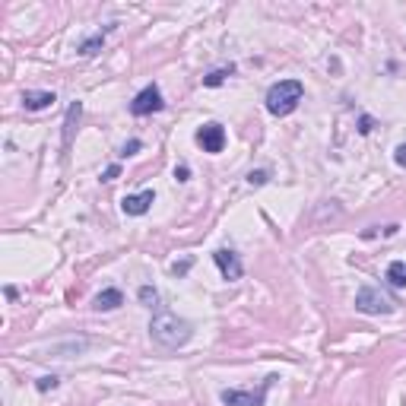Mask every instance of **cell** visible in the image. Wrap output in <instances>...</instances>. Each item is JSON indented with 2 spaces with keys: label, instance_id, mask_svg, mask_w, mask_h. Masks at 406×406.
I'll return each mask as SVG.
<instances>
[{
  "label": "cell",
  "instance_id": "obj_10",
  "mask_svg": "<svg viewBox=\"0 0 406 406\" xmlns=\"http://www.w3.org/2000/svg\"><path fill=\"white\" fill-rule=\"evenodd\" d=\"M93 304H95V311H115V308L124 304V292L121 289H102Z\"/></svg>",
  "mask_w": 406,
  "mask_h": 406
},
{
  "label": "cell",
  "instance_id": "obj_20",
  "mask_svg": "<svg viewBox=\"0 0 406 406\" xmlns=\"http://www.w3.org/2000/svg\"><path fill=\"white\" fill-rule=\"evenodd\" d=\"M394 162H397L400 168H406V143H400V146L394 149Z\"/></svg>",
  "mask_w": 406,
  "mask_h": 406
},
{
  "label": "cell",
  "instance_id": "obj_18",
  "mask_svg": "<svg viewBox=\"0 0 406 406\" xmlns=\"http://www.w3.org/2000/svg\"><path fill=\"white\" fill-rule=\"evenodd\" d=\"M267 178H270V172L258 168V172H251V175H248V184H267Z\"/></svg>",
  "mask_w": 406,
  "mask_h": 406
},
{
  "label": "cell",
  "instance_id": "obj_23",
  "mask_svg": "<svg viewBox=\"0 0 406 406\" xmlns=\"http://www.w3.org/2000/svg\"><path fill=\"white\" fill-rule=\"evenodd\" d=\"M359 133H371V117H362V121H359Z\"/></svg>",
  "mask_w": 406,
  "mask_h": 406
},
{
  "label": "cell",
  "instance_id": "obj_16",
  "mask_svg": "<svg viewBox=\"0 0 406 406\" xmlns=\"http://www.w3.org/2000/svg\"><path fill=\"white\" fill-rule=\"evenodd\" d=\"M57 384H61V381H57L55 375H45V378H39V381H35V387H39V391L45 394V391H55Z\"/></svg>",
  "mask_w": 406,
  "mask_h": 406
},
{
  "label": "cell",
  "instance_id": "obj_13",
  "mask_svg": "<svg viewBox=\"0 0 406 406\" xmlns=\"http://www.w3.org/2000/svg\"><path fill=\"white\" fill-rule=\"evenodd\" d=\"M232 73H235L232 64H229V67H219V70H213V73H206V77H203V86H222Z\"/></svg>",
  "mask_w": 406,
  "mask_h": 406
},
{
  "label": "cell",
  "instance_id": "obj_11",
  "mask_svg": "<svg viewBox=\"0 0 406 406\" xmlns=\"http://www.w3.org/2000/svg\"><path fill=\"white\" fill-rule=\"evenodd\" d=\"M79 115H83V105H79V102H73L70 108H67V121H64V149H70V143H73V127H77Z\"/></svg>",
  "mask_w": 406,
  "mask_h": 406
},
{
  "label": "cell",
  "instance_id": "obj_19",
  "mask_svg": "<svg viewBox=\"0 0 406 406\" xmlns=\"http://www.w3.org/2000/svg\"><path fill=\"white\" fill-rule=\"evenodd\" d=\"M140 146H143V143L140 140H130V143H124V149H121V156H137V153H140Z\"/></svg>",
  "mask_w": 406,
  "mask_h": 406
},
{
  "label": "cell",
  "instance_id": "obj_1",
  "mask_svg": "<svg viewBox=\"0 0 406 406\" xmlns=\"http://www.w3.org/2000/svg\"><path fill=\"white\" fill-rule=\"evenodd\" d=\"M149 336L159 346H165V349H181L194 336V327L184 318H178L175 311H168V308H159L153 314V324H149Z\"/></svg>",
  "mask_w": 406,
  "mask_h": 406
},
{
  "label": "cell",
  "instance_id": "obj_8",
  "mask_svg": "<svg viewBox=\"0 0 406 406\" xmlns=\"http://www.w3.org/2000/svg\"><path fill=\"white\" fill-rule=\"evenodd\" d=\"M153 200H156V194H153V191H143V194H127L124 200H121V210H124L127 216H143V213L153 206Z\"/></svg>",
  "mask_w": 406,
  "mask_h": 406
},
{
  "label": "cell",
  "instance_id": "obj_4",
  "mask_svg": "<svg viewBox=\"0 0 406 406\" xmlns=\"http://www.w3.org/2000/svg\"><path fill=\"white\" fill-rule=\"evenodd\" d=\"M276 381V375H270L264 384H260V391H222V403L226 406H264L267 400V391H270V384Z\"/></svg>",
  "mask_w": 406,
  "mask_h": 406
},
{
  "label": "cell",
  "instance_id": "obj_15",
  "mask_svg": "<svg viewBox=\"0 0 406 406\" xmlns=\"http://www.w3.org/2000/svg\"><path fill=\"white\" fill-rule=\"evenodd\" d=\"M140 302L146 304V308H156V304H159V292L153 289V286H140Z\"/></svg>",
  "mask_w": 406,
  "mask_h": 406
},
{
  "label": "cell",
  "instance_id": "obj_21",
  "mask_svg": "<svg viewBox=\"0 0 406 406\" xmlns=\"http://www.w3.org/2000/svg\"><path fill=\"white\" fill-rule=\"evenodd\" d=\"M117 175H121V165H108V168H105V175H102V181H115Z\"/></svg>",
  "mask_w": 406,
  "mask_h": 406
},
{
  "label": "cell",
  "instance_id": "obj_22",
  "mask_svg": "<svg viewBox=\"0 0 406 406\" xmlns=\"http://www.w3.org/2000/svg\"><path fill=\"white\" fill-rule=\"evenodd\" d=\"M191 178V168L188 165H178V168H175V181H188Z\"/></svg>",
  "mask_w": 406,
  "mask_h": 406
},
{
  "label": "cell",
  "instance_id": "obj_6",
  "mask_svg": "<svg viewBox=\"0 0 406 406\" xmlns=\"http://www.w3.org/2000/svg\"><path fill=\"white\" fill-rule=\"evenodd\" d=\"M197 143L203 146V153H222V146H226V127L216 124V121L203 124L197 130Z\"/></svg>",
  "mask_w": 406,
  "mask_h": 406
},
{
  "label": "cell",
  "instance_id": "obj_7",
  "mask_svg": "<svg viewBox=\"0 0 406 406\" xmlns=\"http://www.w3.org/2000/svg\"><path fill=\"white\" fill-rule=\"evenodd\" d=\"M213 260H216V267H219V273H222V280H229V282L242 280L244 267H242V260H238V254H235V251L219 248L216 254H213Z\"/></svg>",
  "mask_w": 406,
  "mask_h": 406
},
{
  "label": "cell",
  "instance_id": "obj_5",
  "mask_svg": "<svg viewBox=\"0 0 406 406\" xmlns=\"http://www.w3.org/2000/svg\"><path fill=\"white\" fill-rule=\"evenodd\" d=\"M162 108H165V102H162V93H159L156 83H149L146 89H140L130 102V115H137V117L153 115V111H162Z\"/></svg>",
  "mask_w": 406,
  "mask_h": 406
},
{
  "label": "cell",
  "instance_id": "obj_14",
  "mask_svg": "<svg viewBox=\"0 0 406 406\" xmlns=\"http://www.w3.org/2000/svg\"><path fill=\"white\" fill-rule=\"evenodd\" d=\"M105 32H111V29H105ZM105 32H99V35H93V39L83 41V45H79V55H83V57H93L95 51H102V45H105Z\"/></svg>",
  "mask_w": 406,
  "mask_h": 406
},
{
  "label": "cell",
  "instance_id": "obj_9",
  "mask_svg": "<svg viewBox=\"0 0 406 406\" xmlns=\"http://www.w3.org/2000/svg\"><path fill=\"white\" fill-rule=\"evenodd\" d=\"M55 102H57V95H55V93H41V89H26V95H23L26 111H41V108H51Z\"/></svg>",
  "mask_w": 406,
  "mask_h": 406
},
{
  "label": "cell",
  "instance_id": "obj_17",
  "mask_svg": "<svg viewBox=\"0 0 406 406\" xmlns=\"http://www.w3.org/2000/svg\"><path fill=\"white\" fill-rule=\"evenodd\" d=\"M191 267H194V260H191V258H184L181 264H172V273H175V276H184V273L191 270Z\"/></svg>",
  "mask_w": 406,
  "mask_h": 406
},
{
  "label": "cell",
  "instance_id": "obj_2",
  "mask_svg": "<svg viewBox=\"0 0 406 406\" xmlns=\"http://www.w3.org/2000/svg\"><path fill=\"white\" fill-rule=\"evenodd\" d=\"M304 99V86L298 79H280L267 89V111L273 117H286L298 108V102Z\"/></svg>",
  "mask_w": 406,
  "mask_h": 406
},
{
  "label": "cell",
  "instance_id": "obj_12",
  "mask_svg": "<svg viewBox=\"0 0 406 406\" xmlns=\"http://www.w3.org/2000/svg\"><path fill=\"white\" fill-rule=\"evenodd\" d=\"M387 282L391 286H406V260H394L387 267Z\"/></svg>",
  "mask_w": 406,
  "mask_h": 406
},
{
  "label": "cell",
  "instance_id": "obj_3",
  "mask_svg": "<svg viewBox=\"0 0 406 406\" xmlns=\"http://www.w3.org/2000/svg\"><path fill=\"white\" fill-rule=\"evenodd\" d=\"M356 308L362 314H394L397 311V302H394L387 292H381L378 286H362L356 292Z\"/></svg>",
  "mask_w": 406,
  "mask_h": 406
}]
</instances>
